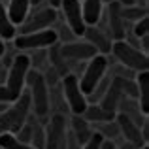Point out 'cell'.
<instances>
[{
	"mask_svg": "<svg viewBox=\"0 0 149 149\" xmlns=\"http://www.w3.org/2000/svg\"><path fill=\"white\" fill-rule=\"evenodd\" d=\"M136 4H138V6H146L147 8V0H136Z\"/></svg>",
	"mask_w": 149,
	"mask_h": 149,
	"instance_id": "cell-41",
	"label": "cell"
},
{
	"mask_svg": "<svg viewBox=\"0 0 149 149\" xmlns=\"http://www.w3.org/2000/svg\"><path fill=\"white\" fill-rule=\"evenodd\" d=\"M62 113L64 115L68 111V106L64 102V96H62V91H61V85L49 89V113Z\"/></svg>",
	"mask_w": 149,
	"mask_h": 149,
	"instance_id": "cell-23",
	"label": "cell"
},
{
	"mask_svg": "<svg viewBox=\"0 0 149 149\" xmlns=\"http://www.w3.org/2000/svg\"><path fill=\"white\" fill-rule=\"evenodd\" d=\"M57 42L58 38L55 29H45V30H38V32H30V34H17L13 38V47L25 53V51L47 49Z\"/></svg>",
	"mask_w": 149,
	"mask_h": 149,
	"instance_id": "cell-6",
	"label": "cell"
},
{
	"mask_svg": "<svg viewBox=\"0 0 149 149\" xmlns=\"http://www.w3.org/2000/svg\"><path fill=\"white\" fill-rule=\"evenodd\" d=\"M121 15H123L125 23H132L134 25L136 21L143 17H149V10L146 6H138V4H132V6H121Z\"/></svg>",
	"mask_w": 149,
	"mask_h": 149,
	"instance_id": "cell-22",
	"label": "cell"
},
{
	"mask_svg": "<svg viewBox=\"0 0 149 149\" xmlns=\"http://www.w3.org/2000/svg\"><path fill=\"white\" fill-rule=\"evenodd\" d=\"M121 149H140V147H138V146H134V143H128V142H125Z\"/></svg>",
	"mask_w": 149,
	"mask_h": 149,
	"instance_id": "cell-38",
	"label": "cell"
},
{
	"mask_svg": "<svg viewBox=\"0 0 149 149\" xmlns=\"http://www.w3.org/2000/svg\"><path fill=\"white\" fill-rule=\"evenodd\" d=\"M61 55L66 62H87L98 53L89 42H85L83 38H77L70 44H61Z\"/></svg>",
	"mask_w": 149,
	"mask_h": 149,
	"instance_id": "cell-11",
	"label": "cell"
},
{
	"mask_svg": "<svg viewBox=\"0 0 149 149\" xmlns=\"http://www.w3.org/2000/svg\"><path fill=\"white\" fill-rule=\"evenodd\" d=\"M123 91L119 89V85L113 81V77H111V83H109V87H108V91L104 93V96L100 98V108L102 109H106V111H109V113H117V108H119V102L121 98H123Z\"/></svg>",
	"mask_w": 149,
	"mask_h": 149,
	"instance_id": "cell-14",
	"label": "cell"
},
{
	"mask_svg": "<svg viewBox=\"0 0 149 149\" xmlns=\"http://www.w3.org/2000/svg\"><path fill=\"white\" fill-rule=\"evenodd\" d=\"M47 62H49V66H53V68L61 74V77H64L66 74H68V64H66V61L61 55V44H58V42L53 44L51 47H47Z\"/></svg>",
	"mask_w": 149,
	"mask_h": 149,
	"instance_id": "cell-21",
	"label": "cell"
},
{
	"mask_svg": "<svg viewBox=\"0 0 149 149\" xmlns=\"http://www.w3.org/2000/svg\"><path fill=\"white\" fill-rule=\"evenodd\" d=\"M115 121H117V127H119L121 138H123L125 142L134 143V146H138V147L146 146V143H143V138H142V132H140V127L130 117L123 115V113H115Z\"/></svg>",
	"mask_w": 149,
	"mask_h": 149,
	"instance_id": "cell-13",
	"label": "cell"
},
{
	"mask_svg": "<svg viewBox=\"0 0 149 149\" xmlns=\"http://www.w3.org/2000/svg\"><path fill=\"white\" fill-rule=\"evenodd\" d=\"M104 13V4L102 0H81V15H83L85 26L96 25Z\"/></svg>",
	"mask_w": 149,
	"mask_h": 149,
	"instance_id": "cell-15",
	"label": "cell"
},
{
	"mask_svg": "<svg viewBox=\"0 0 149 149\" xmlns=\"http://www.w3.org/2000/svg\"><path fill=\"white\" fill-rule=\"evenodd\" d=\"M0 149H34V147L21 143L11 132H4V134H0Z\"/></svg>",
	"mask_w": 149,
	"mask_h": 149,
	"instance_id": "cell-25",
	"label": "cell"
},
{
	"mask_svg": "<svg viewBox=\"0 0 149 149\" xmlns=\"http://www.w3.org/2000/svg\"><path fill=\"white\" fill-rule=\"evenodd\" d=\"M55 32H57L58 44H70V42L77 40V36H76V34H74L66 25H61V26H58V30H55Z\"/></svg>",
	"mask_w": 149,
	"mask_h": 149,
	"instance_id": "cell-31",
	"label": "cell"
},
{
	"mask_svg": "<svg viewBox=\"0 0 149 149\" xmlns=\"http://www.w3.org/2000/svg\"><path fill=\"white\" fill-rule=\"evenodd\" d=\"M61 91L64 96V102L68 106V111L72 115H81L87 108V96L83 95V91L79 89L77 83V76L74 74H66L61 79Z\"/></svg>",
	"mask_w": 149,
	"mask_h": 149,
	"instance_id": "cell-7",
	"label": "cell"
},
{
	"mask_svg": "<svg viewBox=\"0 0 149 149\" xmlns=\"http://www.w3.org/2000/svg\"><path fill=\"white\" fill-rule=\"evenodd\" d=\"M11 102H15V98L11 96V93L8 91V87H6V85H0V104L10 106Z\"/></svg>",
	"mask_w": 149,
	"mask_h": 149,
	"instance_id": "cell-33",
	"label": "cell"
},
{
	"mask_svg": "<svg viewBox=\"0 0 149 149\" xmlns=\"http://www.w3.org/2000/svg\"><path fill=\"white\" fill-rule=\"evenodd\" d=\"M136 85H138V106L143 115H149V70L136 74Z\"/></svg>",
	"mask_w": 149,
	"mask_h": 149,
	"instance_id": "cell-17",
	"label": "cell"
},
{
	"mask_svg": "<svg viewBox=\"0 0 149 149\" xmlns=\"http://www.w3.org/2000/svg\"><path fill=\"white\" fill-rule=\"evenodd\" d=\"M81 38H83L85 42H89V44L96 49V53H98V55H106V57H108V55L111 53L113 40L108 36V32H106L104 29H100L98 25H89V26H85L83 36H81Z\"/></svg>",
	"mask_w": 149,
	"mask_h": 149,
	"instance_id": "cell-12",
	"label": "cell"
},
{
	"mask_svg": "<svg viewBox=\"0 0 149 149\" xmlns=\"http://www.w3.org/2000/svg\"><path fill=\"white\" fill-rule=\"evenodd\" d=\"M68 130L76 136V140L79 142V146H83V143L93 136V132H95L93 130V125H89L81 115H72L70 117V128Z\"/></svg>",
	"mask_w": 149,
	"mask_h": 149,
	"instance_id": "cell-16",
	"label": "cell"
},
{
	"mask_svg": "<svg viewBox=\"0 0 149 149\" xmlns=\"http://www.w3.org/2000/svg\"><path fill=\"white\" fill-rule=\"evenodd\" d=\"M44 128H45V147L44 149H58L66 142L68 119L62 113H53L49 117V123Z\"/></svg>",
	"mask_w": 149,
	"mask_h": 149,
	"instance_id": "cell-9",
	"label": "cell"
},
{
	"mask_svg": "<svg viewBox=\"0 0 149 149\" xmlns=\"http://www.w3.org/2000/svg\"><path fill=\"white\" fill-rule=\"evenodd\" d=\"M17 36V26L10 21L8 10L4 6V2L0 0V40L2 42H11Z\"/></svg>",
	"mask_w": 149,
	"mask_h": 149,
	"instance_id": "cell-20",
	"label": "cell"
},
{
	"mask_svg": "<svg viewBox=\"0 0 149 149\" xmlns=\"http://www.w3.org/2000/svg\"><path fill=\"white\" fill-rule=\"evenodd\" d=\"M113 2H117V0H102V4H106V6H108V4H113Z\"/></svg>",
	"mask_w": 149,
	"mask_h": 149,
	"instance_id": "cell-42",
	"label": "cell"
},
{
	"mask_svg": "<svg viewBox=\"0 0 149 149\" xmlns=\"http://www.w3.org/2000/svg\"><path fill=\"white\" fill-rule=\"evenodd\" d=\"M6 76H8V66L4 62H0V85L6 83Z\"/></svg>",
	"mask_w": 149,
	"mask_h": 149,
	"instance_id": "cell-35",
	"label": "cell"
},
{
	"mask_svg": "<svg viewBox=\"0 0 149 149\" xmlns=\"http://www.w3.org/2000/svg\"><path fill=\"white\" fill-rule=\"evenodd\" d=\"M102 140H104V138H102L98 132H93V136L83 143V146H81V149H100Z\"/></svg>",
	"mask_w": 149,
	"mask_h": 149,
	"instance_id": "cell-32",
	"label": "cell"
},
{
	"mask_svg": "<svg viewBox=\"0 0 149 149\" xmlns=\"http://www.w3.org/2000/svg\"><path fill=\"white\" fill-rule=\"evenodd\" d=\"M47 4L51 8H58V4H61V0H47Z\"/></svg>",
	"mask_w": 149,
	"mask_h": 149,
	"instance_id": "cell-40",
	"label": "cell"
},
{
	"mask_svg": "<svg viewBox=\"0 0 149 149\" xmlns=\"http://www.w3.org/2000/svg\"><path fill=\"white\" fill-rule=\"evenodd\" d=\"M29 115H30V96L29 91L25 89V93L15 102H11V106H6L0 111V134H4V132L15 134L26 123Z\"/></svg>",
	"mask_w": 149,
	"mask_h": 149,
	"instance_id": "cell-1",
	"label": "cell"
},
{
	"mask_svg": "<svg viewBox=\"0 0 149 149\" xmlns=\"http://www.w3.org/2000/svg\"><path fill=\"white\" fill-rule=\"evenodd\" d=\"M111 55L115 57V62L132 72H147L149 70V57L138 47L127 44L125 40H115L111 44Z\"/></svg>",
	"mask_w": 149,
	"mask_h": 149,
	"instance_id": "cell-2",
	"label": "cell"
},
{
	"mask_svg": "<svg viewBox=\"0 0 149 149\" xmlns=\"http://www.w3.org/2000/svg\"><path fill=\"white\" fill-rule=\"evenodd\" d=\"M117 2L121 6H132V4H136V0H117Z\"/></svg>",
	"mask_w": 149,
	"mask_h": 149,
	"instance_id": "cell-37",
	"label": "cell"
},
{
	"mask_svg": "<svg viewBox=\"0 0 149 149\" xmlns=\"http://www.w3.org/2000/svg\"><path fill=\"white\" fill-rule=\"evenodd\" d=\"M57 17H58L57 8L44 6L40 10H32L29 11L25 21L17 26V34H30V32H38V30L51 29L57 21Z\"/></svg>",
	"mask_w": 149,
	"mask_h": 149,
	"instance_id": "cell-5",
	"label": "cell"
},
{
	"mask_svg": "<svg viewBox=\"0 0 149 149\" xmlns=\"http://www.w3.org/2000/svg\"><path fill=\"white\" fill-rule=\"evenodd\" d=\"M93 130L98 132L102 138L111 140V142H115V140L121 136L119 127H117V121H115V119H113V121H108V123H98V125H95V128H93Z\"/></svg>",
	"mask_w": 149,
	"mask_h": 149,
	"instance_id": "cell-24",
	"label": "cell"
},
{
	"mask_svg": "<svg viewBox=\"0 0 149 149\" xmlns=\"http://www.w3.org/2000/svg\"><path fill=\"white\" fill-rule=\"evenodd\" d=\"M42 77H44V83L47 85V89H53L57 85H61V74L53 68V66H47V68L42 70Z\"/></svg>",
	"mask_w": 149,
	"mask_h": 149,
	"instance_id": "cell-28",
	"label": "cell"
},
{
	"mask_svg": "<svg viewBox=\"0 0 149 149\" xmlns=\"http://www.w3.org/2000/svg\"><path fill=\"white\" fill-rule=\"evenodd\" d=\"M29 70H30L29 55L23 53V51L15 53L13 61L8 66V76H6V83H4L15 100L25 93V79H26V72Z\"/></svg>",
	"mask_w": 149,
	"mask_h": 149,
	"instance_id": "cell-3",
	"label": "cell"
},
{
	"mask_svg": "<svg viewBox=\"0 0 149 149\" xmlns=\"http://www.w3.org/2000/svg\"><path fill=\"white\" fill-rule=\"evenodd\" d=\"M130 34L134 38H142V36H146V34H149V17H143V19H140V21H136L134 25L130 26Z\"/></svg>",
	"mask_w": 149,
	"mask_h": 149,
	"instance_id": "cell-29",
	"label": "cell"
},
{
	"mask_svg": "<svg viewBox=\"0 0 149 149\" xmlns=\"http://www.w3.org/2000/svg\"><path fill=\"white\" fill-rule=\"evenodd\" d=\"M100 149H117V146H115V142H111V140H102V146H100Z\"/></svg>",
	"mask_w": 149,
	"mask_h": 149,
	"instance_id": "cell-36",
	"label": "cell"
},
{
	"mask_svg": "<svg viewBox=\"0 0 149 149\" xmlns=\"http://www.w3.org/2000/svg\"><path fill=\"white\" fill-rule=\"evenodd\" d=\"M140 149H149V146H142V147H140Z\"/></svg>",
	"mask_w": 149,
	"mask_h": 149,
	"instance_id": "cell-43",
	"label": "cell"
},
{
	"mask_svg": "<svg viewBox=\"0 0 149 149\" xmlns=\"http://www.w3.org/2000/svg\"><path fill=\"white\" fill-rule=\"evenodd\" d=\"M57 10H61V15L64 17V25L77 38L83 36L85 21H83V15H81V0H61Z\"/></svg>",
	"mask_w": 149,
	"mask_h": 149,
	"instance_id": "cell-10",
	"label": "cell"
},
{
	"mask_svg": "<svg viewBox=\"0 0 149 149\" xmlns=\"http://www.w3.org/2000/svg\"><path fill=\"white\" fill-rule=\"evenodd\" d=\"M8 15L15 26H19L26 19L30 11V0H8Z\"/></svg>",
	"mask_w": 149,
	"mask_h": 149,
	"instance_id": "cell-18",
	"label": "cell"
},
{
	"mask_svg": "<svg viewBox=\"0 0 149 149\" xmlns=\"http://www.w3.org/2000/svg\"><path fill=\"white\" fill-rule=\"evenodd\" d=\"M4 53H6V42L0 40V58L4 57Z\"/></svg>",
	"mask_w": 149,
	"mask_h": 149,
	"instance_id": "cell-39",
	"label": "cell"
},
{
	"mask_svg": "<svg viewBox=\"0 0 149 149\" xmlns=\"http://www.w3.org/2000/svg\"><path fill=\"white\" fill-rule=\"evenodd\" d=\"M15 138H17L21 143L30 146V140H32V123H30L29 119H26V123L23 125V127L19 128L17 132H15Z\"/></svg>",
	"mask_w": 149,
	"mask_h": 149,
	"instance_id": "cell-30",
	"label": "cell"
},
{
	"mask_svg": "<svg viewBox=\"0 0 149 149\" xmlns=\"http://www.w3.org/2000/svg\"><path fill=\"white\" fill-rule=\"evenodd\" d=\"M96 25H98L100 29H104L113 42L123 40L125 34H127V23H125L123 15H121V4L119 2L108 4L104 13H102V17H100V21L96 23Z\"/></svg>",
	"mask_w": 149,
	"mask_h": 149,
	"instance_id": "cell-8",
	"label": "cell"
},
{
	"mask_svg": "<svg viewBox=\"0 0 149 149\" xmlns=\"http://www.w3.org/2000/svg\"><path fill=\"white\" fill-rule=\"evenodd\" d=\"M30 146L34 149H44L45 147V128L40 121L32 125V140H30Z\"/></svg>",
	"mask_w": 149,
	"mask_h": 149,
	"instance_id": "cell-27",
	"label": "cell"
},
{
	"mask_svg": "<svg viewBox=\"0 0 149 149\" xmlns=\"http://www.w3.org/2000/svg\"><path fill=\"white\" fill-rule=\"evenodd\" d=\"M108 66H109V57L106 55H95L91 61H87L81 76H77V83L79 89L83 91V95H91L95 91V87L98 85V81L108 74Z\"/></svg>",
	"mask_w": 149,
	"mask_h": 149,
	"instance_id": "cell-4",
	"label": "cell"
},
{
	"mask_svg": "<svg viewBox=\"0 0 149 149\" xmlns=\"http://www.w3.org/2000/svg\"><path fill=\"white\" fill-rule=\"evenodd\" d=\"M29 58H30V68L38 70V72H42L44 68L49 66V62H47V49L32 51V55H29Z\"/></svg>",
	"mask_w": 149,
	"mask_h": 149,
	"instance_id": "cell-26",
	"label": "cell"
},
{
	"mask_svg": "<svg viewBox=\"0 0 149 149\" xmlns=\"http://www.w3.org/2000/svg\"><path fill=\"white\" fill-rule=\"evenodd\" d=\"M81 117H83L89 125H98V123L113 121L115 119V113H109V111H106V109H102L100 104H87V108L81 113Z\"/></svg>",
	"mask_w": 149,
	"mask_h": 149,
	"instance_id": "cell-19",
	"label": "cell"
},
{
	"mask_svg": "<svg viewBox=\"0 0 149 149\" xmlns=\"http://www.w3.org/2000/svg\"><path fill=\"white\" fill-rule=\"evenodd\" d=\"M44 6H49L47 0H30V8H32V10H40V8H44Z\"/></svg>",
	"mask_w": 149,
	"mask_h": 149,
	"instance_id": "cell-34",
	"label": "cell"
}]
</instances>
